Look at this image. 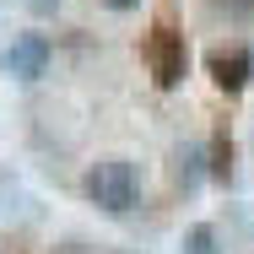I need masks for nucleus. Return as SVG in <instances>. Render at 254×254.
<instances>
[{
    "instance_id": "nucleus-1",
    "label": "nucleus",
    "mask_w": 254,
    "mask_h": 254,
    "mask_svg": "<svg viewBox=\"0 0 254 254\" xmlns=\"http://www.w3.org/2000/svg\"><path fill=\"white\" fill-rule=\"evenodd\" d=\"M81 195L108 211V216H125L130 205L141 200V168L130 157H98L87 173H81Z\"/></svg>"
},
{
    "instance_id": "nucleus-2",
    "label": "nucleus",
    "mask_w": 254,
    "mask_h": 254,
    "mask_svg": "<svg viewBox=\"0 0 254 254\" xmlns=\"http://www.w3.org/2000/svg\"><path fill=\"white\" fill-rule=\"evenodd\" d=\"M141 60H146V76L157 81V92H173L190 76V38L173 22H152V33L141 38Z\"/></svg>"
},
{
    "instance_id": "nucleus-3",
    "label": "nucleus",
    "mask_w": 254,
    "mask_h": 254,
    "mask_svg": "<svg viewBox=\"0 0 254 254\" xmlns=\"http://www.w3.org/2000/svg\"><path fill=\"white\" fill-rule=\"evenodd\" d=\"M49 60H54L49 33H16L0 54V70L11 81H38V76H49Z\"/></svg>"
},
{
    "instance_id": "nucleus-4",
    "label": "nucleus",
    "mask_w": 254,
    "mask_h": 254,
    "mask_svg": "<svg viewBox=\"0 0 254 254\" xmlns=\"http://www.w3.org/2000/svg\"><path fill=\"white\" fill-rule=\"evenodd\" d=\"M205 76H211L216 92L238 98V92L254 81V49L249 44H216V49L205 54Z\"/></svg>"
},
{
    "instance_id": "nucleus-5",
    "label": "nucleus",
    "mask_w": 254,
    "mask_h": 254,
    "mask_svg": "<svg viewBox=\"0 0 254 254\" xmlns=\"http://www.w3.org/2000/svg\"><path fill=\"white\" fill-rule=\"evenodd\" d=\"M205 173H211L216 184H233V135H227V125H216V130H211V146H205Z\"/></svg>"
},
{
    "instance_id": "nucleus-6",
    "label": "nucleus",
    "mask_w": 254,
    "mask_h": 254,
    "mask_svg": "<svg viewBox=\"0 0 254 254\" xmlns=\"http://www.w3.org/2000/svg\"><path fill=\"white\" fill-rule=\"evenodd\" d=\"M179 254H222V249H216V227H211V222H195V227L184 233Z\"/></svg>"
},
{
    "instance_id": "nucleus-7",
    "label": "nucleus",
    "mask_w": 254,
    "mask_h": 254,
    "mask_svg": "<svg viewBox=\"0 0 254 254\" xmlns=\"http://www.w3.org/2000/svg\"><path fill=\"white\" fill-rule=\"evenodd\" d=\"M103 5H108V11H135L141 0H103Z\"/></svg>"
},
{
    "instance_id": "nucleus-8",
    "label": "nucleus",
    "mask_w": 254,
    "mask_h": 254,
    "mask_svg": "<svg viewBox=\"0 0 254 254\" xmlns=\"http://www.w3.org/2000/svg\"><path fill=\"white\" fill-rule=\"evenodd\" d=\"M227 5H233L238 16H249V11H254V0H227Z\"/></svg>"
},
{
    "instance_id": "nucleus-9",
    "label": "nucleus",
    "mask_w": 254,
    "mask_h": 254,
    "mask_svg": "<svg viewBox=\"0 0 254 254\" xmlns=\"http://www.w3.org/2000/svg\"><path fill=\"white\" fill-rule=\"evenodd\" d=\"M27 5H33V11H54L60 0H27Z\"/></svg>"
}]
</instances>
